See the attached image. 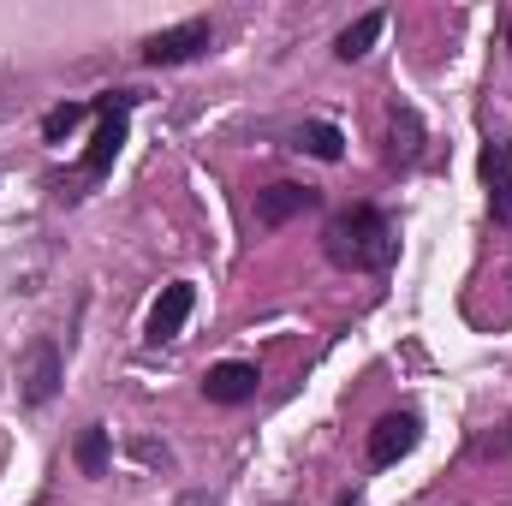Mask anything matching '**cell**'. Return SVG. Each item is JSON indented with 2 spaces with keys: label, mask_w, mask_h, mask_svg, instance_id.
<instances>
[{
  "label": "cell",
  "mask_w": 512,
  "mask_h": 506,
  "mask_svg": "<svg viewBox=\"0 0 512 506\" xmlns=\"http://www.w3.org/2000/svg\"><path fill=\"white\" fill-rule=\"evenodd\" d=\"M209 42H215V24H209V18H185V24L155 30V36L143 42V66H185V60L209 54Z\"/></svg>",
  "instance_id": "3957f363"
},
{
  "label": "cell",
  "mask_w": 512,
  "mask_h": 506,
  "mask_svg": "<svg viewBox=\"0 0 512 506\" xmlns=\"http://www.w3.org/2000/svg\"><path fill=\"white\" fill-rule=\"evenodd\" d=\"M483 185H489V209H495V221L512 227V137L483 143Z\"/></svg>",
  "instance_id": "ba28073f"
},
{
  "label": "cell",
  "mask_w": 512,
  "mask_h": 506,
  "mask_svg": "<svg viewBox=\"0 0 512 506\" xmlns=\"http://www.w3.org/2000/svg\"><path fill=\"white\" fill-rule=\"evenodd\" d=\"M292 149H304V155H316V161H340V155H346V131L328 126V120H304V126L292 131Z\"/></svg>",
  "instance_id": "30bf717a"
},
{
  "label": "cell",
  "mask_w": 512,
  "mask_h": 506,
  "mask_svg": "<svg viewBox=\"0 0 512 506\" xmlns=\"http://www.w3.org/2000/svg\"><path fill=\"white\" fill-rule=\"evenodd\" d=\"M90 114H96L90 102H60V108H48V114H42V137H48V143H60L72 126H84Z\"/></svg>",
  "instance_id": "5bb4252c"
},
{
  "label": "cell",
  "mask_w": 512,
  "mask_h": 506,
  "mask_svg": "<svg viewBox=\"0 0 512 506\" xmlns=\"http://www.w3.org/2000/svg\"><path fill=\"white\" fill-rule=\"evenodd\" d=\"M179 506H221L215 495H179Z\"/></svg>",
  "instance_id": "9a60e30c"
},
{
  "label": "cell",
  "mask_w": 512,
  "mask_h": 506,
  "mask_svg": "<svg viewBox=\"0 0 512 506\" xmlns=\"http://www.w3.org/2000/svg\"><path fill=\"white\" fill-rule=\"evenodd\" d=\"M417 441H423L417 411H387V417H376V429H370V465H399Z\"/></svg>",
  "instance_id": "52a82bcc"
},
{
  "label": "cell",
  "mask_w": 512,
  "mask_h": 506,
  "mask_svg": "<svg viewBox=\"0 0 512 506\" xmlns=\"http://www.w3.org/2000/svg\"><path fill=\"white\" fill-rule=\"evenodd\" d=\"M96 114H102V126L90 137V149H84V179H102L108 167H114V155L126 149V114L137 108V90H108L102 102H90Z\"/></svg>",
  "instance_id": "7a4b0ae2"
},
{
  "label": "cell",
  "mask_w": 512,
  "mask_h": 506,
  "mask_svg": "<svg viewBox=\"0 0 512 506\" xmlns=\"http://www.w3.org/2000/svg\"><path fill=\"white\" fill-rule=\"evenodd\" d=\"M387 30V12H364V18H352L346 30H340V42H334V54L340 60H364L370 48H376V36Z\"/></svg>",
  "instance_id": "7c38bea8"
},
{
  "label": "cell",
  "mask_w": 512,
  "mask_h": 506,
  "mask_svg": "<svg viewBox=\"0 0 512 506\" xmlns=\"http://www.w3.org/2000/svg\"><path fill=\"white\" fill-rule=\"evenodd\" d=\"M191 310H197V286H191V280H167V286H161V298L149 304L143 340H149V346H167V340L191 322Z\"/></svg>",
  "instance_id": "277c9868"
},
{
  "label": "cell",
  "mask_w": 512,
  "mask_h": 506,
  "mask_svg": "<svg viewBox=\"0 0 512 506\" xmlns=\"http://www.w3.org/2000/svg\"><path fill=\"white\" fill-rule=\"evenodd\" d=\"M256 364H245V358H227V364H215L209 376H203V399L209 405H245V399H256Z\"/></svg>",
  "instance_id": "9c48e42d"
},
{
  "label": "cell",
  "mask_w": 512,
  "mask_h": 506,
  "mask_svg": "<svg viewBox=\"0 0 512 506\" xmlns=\"http://www.w3.org/2000/svg\"><path fill=\"white\" fill-rule=\"evenodd\" d=\"M417 149H423V126H417V114H411V108H399V114H393V149H387V155H393L399 167H411V161H417Z\"/></svg>",
  "instance_id": "4fadbf2b"
},
{
  "label": "cell",
  "mask_w": 512,
  "mask_h": 506,
  "mask_svg": "<svg viewBox=\"0 0 512 506\" xmlns=\"http://www.w3.org/2000/svg\"><path fill=\"white\" fill-rule=\"evenodd\" d=\"M507 441H512V423H507Z\"/></svg>",
  "instance_id": "ac0fdd59"
},
{
  "label": "cell",
  "mask_w": 512,
  "mask_h": 506,
  "mask_svg": "<svg viewBox=\"0 0 512 506\" xmlns=\"http://www.w3.org/2000/svg\"><path fill=\"white\" fill-rule=\"evenodd\" d=\"M322 251H328V262H340L352 274H382L387 262L399 256V227L387 221L376 203H352V209H340L328 221Z\"/></svg>",
  "instance_id": "6da1fadb"
},
{
  "label": "cell",
  "mask_w": 512,
  "mask_h": 506,
  "mask_svg": "<svg viewBox=\"0 0 512 506\" xmlns=\"http://www.w3.org/2000/svg\"><path fill=\"white\" fill-rule=\"evenodd\" d=\"M60 376H66L60 346H54V340H30V352H24V364H18V393H24V405H48V399L60 393Z\"/></svg>",
  "instance_id": "5b68a950"
},
{
  "label": "cell",
  "mask_w": 512,
  "mask_h": 506,
  "mask_svg": "<svg viewBox=\"0 0 512 506\" xmlns=\"http://www.w3.org/2000/svg\"><path fill=\"white\" fill-rule=\"evenodd\" d=\"M72 459H78L84 477H108V459H114V435H108V423H90V429L78 435Z\"/></svg>",
  "instance_id": "8fae6325"
},
{
  "label": "cell",
  "mask_w": 512,
  "mask_h": 506,
  "mask_svg": "<svg viewBox=\"0 0 512 506\" xmlns=\"http://www.w3.org/2000/svg\"><path fill=\"white\" fill-rule=\"evenodd\" d=\"M507 42H512V24H507Z\"/></svg>",
  "instance_id": "e0dca14e"
},
{
  "label": "cell",
  "mask_w": 512,
  "mask_h": 506,
  "mask_svg": "<svg viewBox=\"0 0 512 506\" xmlns=\"http://www.w3.org/2000/svg\"><path fill=\"white\" fill-rule=\"evenodd\" d=\"M322 203V191H310V185H292V179H280V185H262L256 191V227L262 233H274V227H286L292 215H304V209H316Z\"/></svg>",
  "instance_id": "8992f818"
},
{
  "label": "cell",
  "mask_w": 512,
  "mask_h": 506,
  "mask_svg": "<svg viewBox=\"0 0 512 506\" xmlns=\"http://www.w3.org/2000/svg\"><path fill=\"white\" fill-rule=\"evenodd\" d=\"M334 506H358V495H340V501H334Z\"/></svg>",
  "instance_id": "2e32d148"
}]
</instances>
